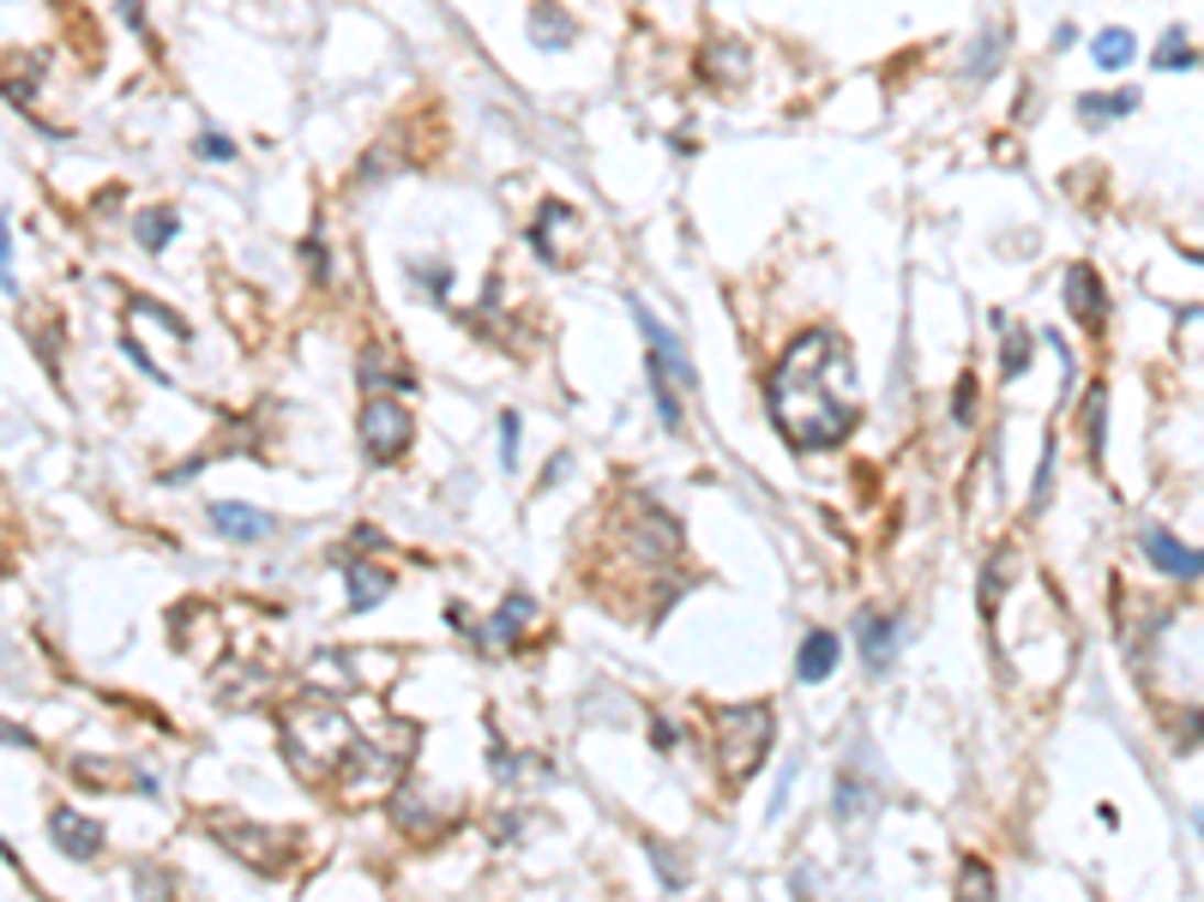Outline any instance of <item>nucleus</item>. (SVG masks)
I'll return each mask as SVG.
<instances>
[{
  "label": "nucleus",
  "instance_id": "obj_12",
  "mask_svg": "<svg viewBox=\"0 0 1204 902\" xmlns=\"http://www.w3.org/2000/svg\"><path fill=\"white\" fill-rule=\"evenodd\" d=\"M338 565H343V584H350V608L355 614L380 608V602L392 596V572H386V565H374V560H338Z\"/></svg>",
  "mask_w": 1204,
  "mask_h": 902
},
{
  "label": "nucleus",
  "instance_id": "obj_24",
  "mask_svg": "<svg viewBox=\"0 0 1204 902\" xmlns=\"http://www.w3.org/2000/svg\"><path fill=\"white\" fill-rule=\"evenodd\" d=\"M994 891V872L982 867V860H964V872H957V897H988Z\"/></svg>",
  "mask_w": 1204,
  "mask_h": 902
},
{
  "label": "nucleus",
  "instance_id": "obj_23",
  "mask_svg": "<svg viewBox=\"0 0 1204 902\" xmlns=\"http://www.w3.org/2000/svg\"><path fill=\"white\" fill-rule=\"evenodd\" d=\"M1103 409H1108V392H1103V385H1091V397H1084V433H1091V458H1103Z\"/></svg>",
  "mask_w": 1204,
  "mask_h": 902
},
{
  "label": "nucleus",
  "instance_id": "obj_31",
  "mask_svg": "<svg viewBox=\"0 0 1204 902\" xmlns=\"http://www.w3.org/2000/svg\"><path fill=\"white\" fill-rule=\"evenodd\" d=\"M650 734H657V746H675V740H681V728H675L669 716H657V722H650Z\"/></svg>",
  "mask_w": 1204,
  "mask_h": 902
},
{
  "label": "nucleus",
  "instance_id": "obj_26",
  "mask_svg": "<svg viewBox=\"0 0 1204 902\" xmlns=\"http://www.w3.org/2000/svg\"><path fill=\"white\" fill-rule=\"evenodd\" d=\"M302 265H307V277H319V283L331 277V271H326V241H319V235L302 241Z\"/></svg>",
  "mask_w": 1204,
  "mask_h": 902
},
{
  "label": "nucleus",
  "instance_id": "obj_8",
  "mask_svg": "<svg viewBox=\"0 0 1204 902\" xmlns=\"http://www.w3.org/2000/svg\"><path fill=\"white\" fill-rule=\"evenodd\" d=\"M48 836H55L61 855H73V860H97L102 855V824L85 818V812H73V806L48 812Z\"/></svg>",
  "mask_w": 1204,
  "mask_h": 902
},
{
  "label": "nucleus",
  "instance_id": "obj_29",
  "mask_svg": "<svg viewBox=\"0 0 1204 902\" xmlns=\"http://www.w3.org/2000/svg\"><path fill=\"white\" fill-rule=\"evenodd\" d=\"M711 67L723 73V85H735L741 79V73H735L741 67V48H711Z\"/></svg>",
  "mask_w": 1204,
  "mask_h": 902
},
{
  "label": "nucleus",
  "instance_id": "obj_4",
  "mask_svg": "<svg viewBox=\"0 0 1204 902\" xmlns=\"http://www.w3.org/2000/svg\"><path fill=\"white\" fill-rule=\"evenodd\" d=\"M362 451H368V463H380V470H392V463L409 451V440H416V416L398 404V397H362Z\"/></svg>",
  "mask_w": 1204,
  "mask_h": 902
},
{
  "label": "nucleus",
  "instance_id": "obj_14",
  "mask_svg": "<svg viewBox=\"0 0 1204 902\" xmlns=\"http://www.w3.org/2000/svg\"><path fill=\"white\" fill-rule=\"evenodd\" d=\"M838 650H843L838 631H825V626L807 631V644H801V656H796V680H801V686H819V680L838 668Z\"/></svg>",
  "mask_w": 1204,
  "mask_h": 902
},
{
  "label": "nucleus",
  "instance_id": "obj_3",
  "mask_svg": "<svg viewBox=\"0 0 1204 902\" xmlns=\"http://www.w3.org/2000/svg\"><path fill=\"white\" fill-rule=\"evenodd\" d=\"M771 734H777L771 704H723V711H716V752H723V777L729 782H747L753 770L765 765V752H771Z\"/></svg>",
  "mask_w": 1204,
  "mask_h": 902
},
{
  "label": "nucleus",
  "instance_id": "obj_20",
  "mask_svg": "<svg viewBox=\"0 0 1204 902\" xmlns=\"http://www.w3.org/2000/svg\"><path fill=\"white\" fill-rule=\"evenodd\" d=\"M994 326H1000V380H1018L1024 373V361H1030V331H1018V326H1006L1000 314H994Z\"/></svg>",
  "mask_w": 1204,
  "mask_h": 902
},
{
  "label": "nucleus",
  "instance_id": "obj_32",
  "mask_svg": "<svg viewBox=\"0 0 1204 902\" xmlns=\"http://www.w3.org/2000/svg\"><path fill=\"white\" fill-rule=\"evenodd\" d=\"M567 463H572V458H548V470H543V487H555L560 475H567Z\"/></svg>",
  "mask_w": 1204,
  "mask_h": 902
},
{
  "label": "nucleus",
  "instance_id": "obj_5",
  "mask_svg": "<svg viewBox=\"0 0 1204 902\" xmlns=\"http://www.w3.org/2000/svg\"><path fill=\"white\" fill-rule=\"evenodd\" d=\"M211 831L260 872H284L296 860V831H260V824H241V818H211Z\"/></svg>",
  "mask_w": 1204,
  "mask_h": 902
},
{
  "label": "nucleus",
  "instance_id": "obj_19",
  "mask_svg": "<svg viewBox=\"0 0 1204 902\" xmlns=\"http://www.w3.org/2000/svg\"><path fill=\"white\" fill-rule=\"evenodd\" d=\"M1204 61L1186 48V31L1174 24V31H1162V43H1157V73H1198Z\"/></svg>",
  "mask_w": 1204,
  "mask_h": 902
},
{
  "label": "nucleus",
  "instance_id": "obj_22",
  "mask_svg": "<svg viewBox=\"0 0 1204 902\" xmlns=\"http://www.w3.org/2000/svg\"><path fill=\"white\" fill-rule=\"evenodd\" d=\"M1006 43H1011L1006 31H988V36H982V43L970 48V67H964V79H982V73H994V67H1000Z\"/></svg>",
  "mask_w": 1204,
  "mask_h": 902
},
{
  "label": "nucleus",
  "instance_id": "obj_7",
  "mask_svg": "<svg viewBox=\"0 0 1204 902\" xmlns=\"http://www.w3.org/2000/svg\"><path fill=\"white\" fill-rule=\"evenodd\" d=\"M1138 548H1145V560L1157 565L1162 578H1181V584H1193V578H1204V548H1186V541H1174L1162 524H1145L1138 530Z\"/></svg>",
  "mask_w": 1204,
  "mask_h": 902
},
{
  "label": "nucleus",
  "instance_id": "obj_9",
  "mask_svg": "<svg viewBox=\"0 0 1204 902\" xmlns=\"http://www.w3.org/2000/svg\"><path fill=\"white\" fill-rule=\"evenodd\" d=\"M855 644H862L867 674H886L891 656H898V620H891V614H879V608L855 614Z\"/></svg>",
  "mask_w": 1204,
  "mask_h": 902
},
{
  "label": "nucleus",
  "instance_id": "obj_16",
  "mask_svg": "<svg viewBox=\"0 0 1204 902\" xmlns=\"http://www.w3.org/2000/svg\"><path fill=\"white\" fill-rule=\"evenodd\" d=\"M362 392H416V373L398 367L386 350H362Z\"/></svg>",
  "mask_w": 1204,
  "mask_h": 902
},
{
  "label": "nucleus",
  "instance_id": "obj_15",
  "mask_svg": "<svg viewBox=\"0 0 1204 902\" xmlns=\"http://www.w3.org/2000/svg\"><path fill=\"white\" fill-rule=\"evenodd\" d=\"M1138 109V90H1084L1079 97V121L1084 127H1114Z\"/></svg>",
  "mask_w": 1204,
  "mask_h": 902
},
{
  "label": "nucleus",
  "instance_id": "obj_30",
  "mask_svg": "<svg viewBox=\"0 0 1204 902\" xmlns=\"http://www.w3.org/2000/svg\"><path fill=\"white\" fill-rule=\"evenodd\" d=\"M199 157H217V163H229V157H236V145H229L223 133H199Z\"/></svg>",
  "mask_w": 1204,
  "mask_h": 902
},
{
  "label": "nucleus",
  "instance_id": "obj_21",
  "mask_svg": "<svg viewBox=\"0 0 1204 902\" xmlns=\"http://www.w3.org/2000/svg\"><path fill=\"white\" fill-rule=\"evenodd\" d=\"M530 24H536V31H530V36H536V48H567V43H572V24H567V12H555L548 0L536 7V19H530Z\"/></svg>",
  "mask_w": 1204,
  "mask_h": 902
},
{
  "label": "nucleus",
  "instance_id": "obj_11",
  "mask_svg": "<svg viewBox=\"0 0 1204 902\" xmlns=\"http://www.w3.org/2000/svg\"><path fill=\"white\" fill-rule=\"evenodd\" d=\"M211 530L223 541H265L277 530V518H272V512L241 506V499H217V506H211Z\"/></svg>",
  "mask_w": 1204,
  "mask_h": 902
},
{
  "label": "nucleus",
  "instance_id": "obj_6",
  "mask_svg": "<svg viewBox=\"0 0 1204 902\" xmlns=\"http://www.w3.org/2000/svg\"><path fill=\"white\" fill-rule=\"evenodd\" d=\"M633 319H638V331H645V350H650V367H663V373H669V380H675V385H699V367H693V361H687V343H681V338H675V331H669V326H663V319H657V314H650V307H645V301H638V295H633Z\"/></svg>",
  "mask_w": 1204,
  "mask_h": 902
},
{
  "label": "nucleus",
  "instance_id": "obj_25",
  "mask_svg": "<svg viewBox=\"0 0 1204 902\" xmlns=\"http://www.w3.org/2000/svg\"><path fill=\"white\" fill-rule=\"evenodd\" d=\"M416 283H422L428 295H440V301L452 295V271H446V265H416Z\"/></svg>",
  "mask_w": 1204,
  "mask_h": 902
},
{
  "label": "nucleus",
  "instance_id": "obj_13",
  "mask_svg": "<svg viewBox=\"0 0 1204 902\" xmlns=\"http://www.w3.org/2000/svg\"><path fill=\"white\" fill-rule=\"evenodd\" d=\"M530 620H536V602H530V596H506V602H501V614H494V620L482 626V650L494 656L501 644L512 650V644L524 638V626H530Z\"/></svg>",
  "mask_w": 1204,
  "mask_h": 902
},
{
  "label": "nucleus",
  "instance_id": "obj_18",
  "mask_svg": "<svg viewBox=\"0 0 1204 902\" xmlns=\"http://www.w3.org/2000/svg\"><path fill=\"white\" fill-rule=\"evenodd\" d=\"M1132 55H1138V43H1132V31H1120V24H1114V31H1103L1091 43V61L1103 73H1120V67H1132Z\"/></svg>",
  "mask_w": 1204,
  "mask_h": 902
},
{
  "label": "nucleus",
  "instance_id": "obj_17",
  "mask_svg": "<svg viewBox=\"0 0 1204 902\" xmlns=\"http://www.w3.org/2000/svg\"><path fill=\"white\" fill-rule=\"evenodd\" d=\"M133 235H139V248H145V253H163L175 235H182V217H175L169 205H157V211H145L133 223Z\"/></svg>",
  "mask_w": 1204,
  "mask_h": 902
},
{
  "label": "nucleus",
  "instance_id": "obj_10",
  "mask_svg": "<svg viewBox=\"0 0 1204 902\" xmlns=\"http://www.w3.org/2000/svg\"><path fill=\"white\" fill-rule=\"evenodd\" d=\"M1066 307H1072V319L1091 326V331L1108 326V289H1103V277H1096L1091 265H1072L1066 271Z\"/></svg>",
  "mask_w": 1204,
  "mask_h": 902
},
{
  "label": "nucleus",
  "instance_id": "obj_28",
  "mask_svg": "<svg viewBox=\"0 0 1204 902\" xmlns=\"http://www.w3.org/2000/svg\"><path fill=\"white\" fill-rule=\"evenodd\" d=\"M501 463H506V470L518 463V416H512V409L501 416Z\"/></svg>",
  "mask_w": 1204,
  "mask_h": 902
},
{
  "label": "nucleus",
  "instance_id": "obj_2",
  "mask_svg": "<svg viewBox=\"0 0 1204 902\" xmlns=\"http://www.w3.org/2000/svg\"><path fill=\"white\" fill-rule=\"evenodd\" d=\"M350 746H355L350 716H343L331 698H302V704L284 711V752H289V765H296L302 777L326 782L331 765H343Z\"/></svg>",
  "mask_w": 1204,
  "mask_h": 902
},
{
  "label": "nucleus",
  "instance_id": "obj_1",
  "mask_svg": "<svg viewBox=\"0 0 1204 902\" xmlns=\"http://www.w3.org/2000/svg\"><path fill=\"white\" fill-rule=\"evenodd\" d=\"M838 385H850V343L825 326L801 331L771 367L765 409L796 451H831L855 433V404L838 397Z\"/></svg>",
  "mask_w": 1204,
  "mask_h": 902
},
{
  "label": "nucleus",
  "instance_id": "obj_27",
  "mask_svg": "<svg viewBox=\"0 0 1204 902\" xmlns=\"http://www.w3.org/2000/svg\"><path fill=\"white\" fill-rule=\"evenodd\" d=\"M970 409H976V380L964 373V380H957V392H952V416H957V421H976Z\"/></svg>",
  "mask_w": 1204,
  "mask_h": 902
}]
</instances>
